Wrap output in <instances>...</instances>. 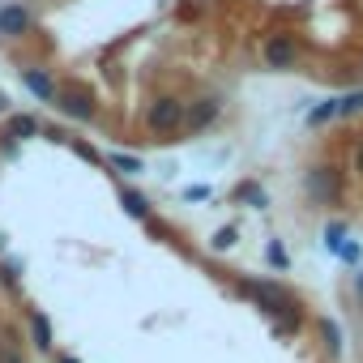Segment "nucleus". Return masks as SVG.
<instances>
[{
	"label": "nucleus",
	"mask_w": 363,
	"mask_h": 363,
	"mask_svg": "<svg viewBox=\"0 0 363 363\" xmlns=\"http://www.w3.org/2000/svg\"><path fill=\"white\" fill-rule=\"evenodd\" d=\"M227 295L231 299H244L248 308H257V312H265L269 320L282 312V308H291L299 295L286 286V282H278V278H244V274H235L231 282H227Z\"/></svg>",
	"instance_id": "obj_1"
},
{
	"label": "nucleus",
	"mask_w": 363,
	"mask_h": 363,
	"mask_svg": "<svg viewBox=\"0 0 363 363\" xmlns=\"http://www.w3.org/2000/svg\"><path fill=\"white\" fill-rule=\"evenodd\" d=\"M299 189H303V197H308L316 210H337L342 197H346V167L333 162V158L308 162L303 175H299Z\"/></svg>",
	"instance_id": "obj_2"
},
{
	"label": "nucleus",
	"mask_w": 363,
	"mask_h": 363,
	"mask_svg": "<svg viewBox=\"0 0 363 363\" xmlns=\"http://www.w3.org/2000/svg\"><path fill=\"white\" fill-rule=\"evenodd\" d=\"M141 128L150 133V141H184V99L175 90H162L145 103L141 111Z\"/></svg>",
	"instance_id": "obj_3"
},
{
	"label": "nucleus",
	"mask_w": 363,
	"mask_h": 363,
	"mask_svg": "<svg viewBox=\"0 0 363 363\" xmlns=\"http://www.w3.org/2000/svg\"><path fill=\"white\" fill-rule=\"evenodd\" d=\"M223 111H227V99H223L218 90H201V94L184 99V141H189V137H201V133H210V128H218Z\"/></svg>",
	"instance_id": "obj_4"
},
{
	"label": "nucleus",
	"mask_w": 363,
	"mask_h": 363,
	"mask_svg": "<svg viewBox=\"0 0 363 363\" xmlns=\"http://www.w3.org/2000/svg\"><path fill=\"white\" fill-rule=\"evenodd\" d=\"M299 60H303L299 35H291V30L265 35V43H261V69H269V73H295Z\"/></svg>",
	"instance_id": "obj_5"
},
{
	"label": "nucleus",
	"mask_w": 363,
	"mask_h": 363,
	"mask_svg": "<svg viewBox=\"0 0 363 363\" xmlns=\"http://www.w3.org/2000/svg\"><path fill=\"white\" fill-rule=\"evenodd\" d=\"M52 107H56L69 124H94V120H99V99H94V90H86L82 82L60 86V94H56Z\"/></svg>",
	"instance_id": "obj_6"
},
{
	"label": "nucleus",
	"mask_w": 363,
	"mask_h": 363,
	"mask_svg": "<svg viewBox=\"0 0 363 363\" xmlns=\"http://www.w3.org/2000/svg\"><path fill=\"white\" fill-rule=\"evenodd\" d=\"M35 35V13L22 0H5L0 5V39H30Z\"/></svg>",
	"instance_id": "obj_7"
},
{
	"label": "nucleus",
	"mask_w": 363,
	"mask_h": 363,
	"mask_svg": "<svg viewBox=\"0 0 363 363\" xmlns=\"http://www.w3.org/2000/svg\"><path fill=\"white\" fill-rule=\"evenodd\" d=\"M26 342L39 354H52L56 350V329H52V316L43 308H26Z\"/></svg>",
	"instance_id": "obj_8"
},
{
	"label": "nucleus",
	"mask_w": 363,
	"mask_h": 363,
	"mask_svg": "<svg viewBox=\"0 0 363 363\" xmlns=\"http://www.w3.org/2000/svg\"><path fill=\"white\" fill-rule=\"evenodd\" d=\"M303 325H308V308H303V299H295L291 308H282L269 320V333H274V342H291V337L303 333Z\"/></svg>",
	"instance_id": "obj_9"
},
{
	"label": "nucleus",
	"mask_w": 363,
	"mask_h": 363,
	"mask_svg": "<svg viewBox=\"0 0 363 363\" xmlns=\"http://www.w3.org/2000/svg\"><path fill=\"white\" fill-rule=\"evenodd\" d=\"M18 73H22V86H26V90H30L39 103H48V107L56 103V94H60V82H56V77L43 69V65H26V69H18Z\"/></svg>",
	"instance_id": "obj_10"
},
{
	"label": "nucleus",
	"mask_w": 363,
	"mask_h": 363,
	"mask_svg": "<svg viewBox=\"0 0 363 363\" xmlns=\"http://www.w3.org/2000/svg\"><path fill=\"white\" fill-rule=\"evenodd\" d=\"M5 133H9L13 141H35V137L43 133V120H39L35 111H9V116H5Z\"/></svg>",
	"instance_id": "obj_11"
},
{
	"label": "nucleus",
	"mask_w": 363,
	"mask_h": 363,
	"mask_svg": "<svg viewBox=\"0 0 363 363\" xmlns=\"http://www.w3.org/2000/svg\"><path fill=\"white\" fill-rule=\"evenodd\" d=\"M116 197H120V210H124L133 223H145V218L154 214V201H150L141 189H128V184H120V189H116Z\"/></svg>",
	"instance_id": "obj_12"
},
{
	"label": "nucleus",
	"mask_w": 363,
	"mask_h": 363,
	"mask_svg": "<svg viewBox=\"0 0 363 363\" xmlns=\"http://www.w3.org/2000/svg\"><path fill=\"white\" fill-rule=\"evenodd\" d=\"M0 363H30V354H26V337H22L13 325L0 329Z\"/></svg>",
	"instance_id": "obj_13"
},
{
	"label": "nucleus",
	"mask_w": 363,
	"mask_h": 363,
	"mask_svg": "<svg viewBox=\"0 0 363 363\" xmlns=\"http://www.w3.org/2000/svg\"><path fill=\"white\" fill-rule=\"evenodd\" d=\"M103 167L116 171V175H141L145 171V158L141 154H124V150H107L103 154Z\"/></svg>",
	"instance_id": "obj_14"
},
{
	"label": "nucleus",
	"mask_w": 363,
	"mask_h": 363,
	"mask_svg": "<svg viewBox=\"0 0 363 363\" xmlns=\"http://www.w3.org/2000/svg\"><path fill=\"white\" fill-rule=\"evenodd\" d=\"M231 201H240V206H248V210H269V193L257 184V179H240L235 193H231Z\"/></svg>",
	"instance_id": "obj_15"
},
{
	"label": "nucleus",
	"mask_w": 363,
	"mask_h": 363,
	"mask_svg": "<svg viewBox=\"0 0 363 363\" xmlns=\"http://www.w3.org/2000/svg\"><path fill=\"white\" fill-rule=\"evenodd\" d=\"M312 325H316V333H320L325 354H333V359H337V354H342V342H346V337H342V325H337L333 316H316Z\"/></svg>",
	"instance_id": "obj_16"
},
{
	"label": "nucleus",
	"mask_w": 363,
	"mask_h": 363,
	"mask_svg": "<svg viewBox=\"0 0 363 363\" xmlns=\"http://www.w3.org/2000/svg\"><path fill=\"white\" fill-rule=\"evenodd\" d=\"M363 111V86H350L342 94H333V120H354Z\"/></svg>",
	"instance_id": "obj_17"
},
{
	"label": "nucleus",
	"mask_w": 363,
	"mask_h": 363,
	"mask_svg": "<svg viewBox=\"0 0 363 363\" xmlns=\"http://www.w3.org/2000/svg\"><path fill=\"white\" fill-rule=\"evenodd\" d=\"M0 291L5 295H22V265L0 257Z\"/></svg>",
	"instance_id": "obj_18"
},
{
	"label": "nucleus",
	"mask_w": 363,
	"mask_h": 363,
	"mask_svg": "<svg viewBox=\"0 0 363 363\" xmlns=\"http://www.w3.org/2000/svg\"><path fill=\"white\" fill-rule=\"evenodd\" d=\"M240 244V227L235 223H227V227H218L214 235H210V252H231Z\"/></svg>",
	"instance_id": "obj_19"
},
{
	"label": "nucleus",
	"mask_w": 363,
	"mask_h": 363,
	"mask_svg": "<svg viewBox=\"0 0 363 363\" xmlns=\"http://www.w3.org/2000/svg\"><path fill=\"white\" fill-rule=\"evenodd\" d=\"M65 145H69V150H73V154H77L82 162H90V167H103V154H99V150H94V145H90L86 137H69Z\"/></svg>",
	"instance_id": "obj_20"
},
{
	"label": "nucleus",
	"mask_w": 363,
	"mask_h": 363,
	"mask_svg": "<svg viewBox=\"0 0 363 363\" xmlns=\"http://www.w3.org/2000/svg\"><path fill=\"white\" fill-rule=\"evenodd\" d=\"M265 261H269L278 274H286V269H291V252H286V244H282V240H269V244H265Z\"/></svg>",
	"instance_id": "obj_21"
},
{
	"label": "nucleus",
	"mask_w": 363,
	"mask_h": 363,
	"mask_svg": "<svg viewBox=\"0 0 363 363\" xmlns=\"http://www.w3.org/2000/svg\"><path fill=\"white\" fill-rule=\"evenodd\" d=\"M325 124H333V99H320L308 111V128H325Z\"/></svg>",
	"instance_id": "obj_22"
},
{
	"label": "nucleus",
	"mask_w": 363,
	"mask_h": 363,
	"mask_svg": "<svg viewBox=\"0 0 363 363\" xmlns=\"http://www.w3.org/2000/svg\"><path fill=\"white\" fill-rule=\"evenodd\" d=\"M333 257H337L342 265H350V269H359V261H363V244H359V240H342Z\"/></svg>",
	"instance_id": "obj_23"
},
{
	"label": "nucleus",
	"mask_w": 363,
	"mask_h": 363,
	"mask_svg": "<svg viewBox=\"0 0 363 363\" xmlns=\"http://www.w3.org/2000/svg\"><path fill=\"white\" fill-rule=\"evenodd\" d=\"M342 240H350V235H346V223H342V218H333V223L325 227V248H329V252H337V244H342Z\"/></svg>",
	"instance_id": "obj_24"
},
{
	"label": "nucleus",
	"mask_w": 363,
	"mask_h": 363,
	"mask_svg": "<svg viewBox=\"0 0 363 363\" xmlns=\"http://www.w3.org/2000/svg\"><path fill=\"white\" fill-rule=\"evenodd\" d=\"M141 227H145V231H150V235H154V240H171V227H167V223H162V218H158V214H150V218H145V223H141Z\"/></svg>",
	"instance_id": "obj_25"
},
{
	"label": "nucleus",
	"mask_w": 363,
	"mask_h": 363,
	"mask_svg": "<svg viewBox=\"0 0 363 363\" xmlns=\"http://www.w3.org/2000/svg\"><path fill=\"white\" fill-rule=\"evenodd\" d=\"M350 171L363 179V133L354 137V145H350Z\"/></svg>",
	"instance_id": "obj_26"
},
{
	"label": "nucleus",
	"mask_w": 363,
	"mask_h": 363,
	"mask_svg": "<svg viewBox=\"0 0 363 363\" xmlns=\"http://www.w3.org/2000/svg\"><path fill=\"white\" fill-rule=\"evenodd\" d=\"M18 150H22V141H13L9 133H0V158H18Z\"/></svg>",
	"instance_id": "obj_27"
},
{
	"label": "nucleus",
	"mask_w": 363,
	"mask_h": 363,
	"mask_svg": "<svg viewBox=\"0 0 363 363\" xmlns=\"http://www.w3.org/2000/svg\"><path fill=\"white\" fill-rule=\"evenodd\" d=\"M39 137H48V141H60V145L69 141V133H65L60 124H43V133H39Z\"/></svg>",
	"instance_id": "obj_28"
},
{
	"label": "nucleus",
	"mask_w": 363,
	"mask_h": 363,
	"mask_svg": "<svg viewBox=\"0 0 363 363\" xmlns=\"http://www.w3.org/2000/svg\"><path fill=\"white\" fill-rule=\"evenodd\" d=\"M214 193L206 189V184H197V189H184V201H210Z\"/></svg>",
	"instance_id": "obj_29"
},
{
	"label": "nucleus",
	"mask_w": 363,
	"mask_h": 363,
	"mask_svg": "<svg viewBox=\"0 0 363 363\" xmlns=\"http://www.w3.org/2000/svg\"><path fill=\"white\" fill-rule=\"evenodd\" d=\"M350 286H354V295L363 299V269H354V274H350Z\"/></svg>",
	"instance_id": "obj_30"
},
{
	"label": "nucleus",
	"mask_w": 363,
	"mask_h": 363,
	"mask_svg": "<svg viewBox=\"0 0 363 363\" xmlns=\"http://www.w3.org/2000/svg\"><path fill=\"white\" fill-rule=\"evenodd\" d=\"M9 111H13V99H9V94H0V116H9Z\"/></svg>",
	"instance_id": "obj_31"
},
{
	"label": "nucleus",
	"mask_w": 363,
	"mask_h": 363,
	"mask_svg": "<svg viewBox=\"0 0 363 363\" xmlns=\"http://www.w3.org/2000/svg\"><path fill=\"white\" fill-rule=\"evenodd\" d=\"M56 363H82L77 354H56Z\"/></svg>",
	"instance_id": "obj_32"
},
{
	"label": "nucleus",
	"mask_w": 363,
	"mask_h": 363,
	"mask_svg": "<svg viewBox=\"0 0 363 363\" xmlns=\"http://www.w3.org/2000/svg\"><path fill=\"white\" fill-rule=\"evenodd\" d=\"M0 257H5V235H0Z\"/></svg>",
	"instance_id": "obj_33"
},
{
	"label": "nucleus",
	"mask_w": 363,
	"mask_h": 363,
	"mask_svg": "<svg viewBox=\"0 0 363 363\" xmlns=\"http://www.w3.org/2000/svg\"><path fill=\"white\" fill-rule=\"evenodd\" d=\"M359 77H363V65H359Z\"/></svg>",
	"instance_id": "obj_34"
}]
</instances>
